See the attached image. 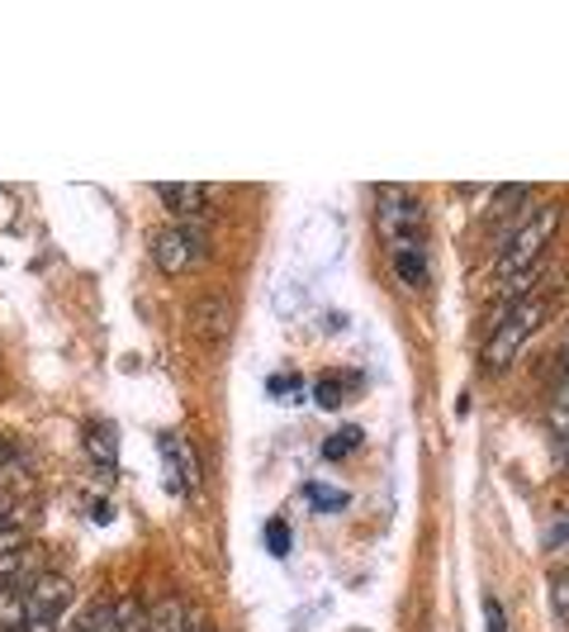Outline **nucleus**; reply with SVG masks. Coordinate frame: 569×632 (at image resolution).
Returning <instances> with one entry per match:
<instances>
[{
    "label": "nucleus",
    "mask_w": 569,
    "mask_h": 632,
    "mask_svg": "<svg viewBox=\"0 0 569 632\" xmlns=\"http://www.w3.org/2000/svg\"><path fill=\"white\" fill-rule=\"evenodd\" d=\"M376 228L380 243L389 248V267L403 286L422 290L427 286V215L408 186H380L376 190Z\"/></svg>",
    "instance_id": "nucleus-1"
},
{
    "label": "nucleus",
    "mask_w": 569,
    "mask_h": 632,
    "mask_svg": "<svg viewBox=\"0 0 569 632\" xmlns=\"http://www.w3.org/2000/svg\"><path fill=\"white\" fill-rule=\"evenodd\" d=\"M550 305H556V286H550V280H541L537 290H522V295H512V300H503L485 347H479V366H485V372H508L527 347V338L546 324Z\"/></svg>",
    "instance_id": "nucleus-2"
},
{
    "label": "nucleus",
    "mask_w": 569,
    "mask_h": 632,
    "mask_svg": "<svg viewBox=\"0 0 569 632\" xmlns=\"http://www.w3.org/2000/svg\"><path fill=\"white\" fill-rule=\"evenodd\" d=\"M560 219H565V205L550 200V205H537L527 219H518V228H508V243L498 253V280H503L508 295H522L531 276H541L546 267V248L550 238L560 234Z\"/></svg>",
    "instance_id": "nucleus-3"
},
{
    "label": "nucleus",
    "mask_w": 569,
    "mask_h": 632,
    "mask_svg": "<svg viewBox=\"0 0 569 632\" xmlns=\"http://www.w3.org/2000/svg\"><path fill=\"white\" fill-rule=\"evenodd\" d=\"M148 248H152V261L167 276H186V271H194L209 257V238H204L200 224H181V219H176V224L157 228Z\"/></svg>",
    "instance_id": "nucleus-4"
},
{
    "label": "nucleus",
    "mask_w": 569,
    "mask_h": 632,
    "mask_svg": "<svg viewBox=\"0 0 569 632\" xmlns=\"http://www.w3.org/2000/svg\"><path fill=\"white\" fill-rule=\"evenodd\" d=\"M24 604H29V619H62L71 604V581L62 571H39L24 585Z\"/></svg>",
    "instance_id": "nucleus-5"
},
{
    "label": "nucleus",
    "mask_w": 569,
    "mask_h": 632,
    "mask_svg": "<svg viewBox=\"0 0 569 632\" xmlns=\"http://www.w3.org/2000/svg\"><path fill=\"white\" fill-rule=\"evenodd\" d=\"M194 328L204 343H228L233 338V300L223 290H209L194 300Z\"/></svg>",
    "instance_id": "nucleus-6"
},
{
    "label": "nucleus",
    "mask_w": 569,
    "mask_h": 632,
    "mask_svg": "<svg viewBox=\"0 0 569 632\" xmlns=\"http://www.w3.org/2000/svg\"><path fill=\"white\" fill-rule=\"evenodd\" d=\"M152 190H157V200H162L181 224H200L209 215V190L194 186V181H162V186H152Z\"/></svg>",
    "instance_id": "nucleus-7"
},
{
    "label": "nucleus",
    "mask_w": 569,
    "mask_h": 632,
    "mask_svg": "<svg viewBox=\"0 0 569 632\" xmlns=\"http://www.w3.org/2000/svg\"><path fill=\"white\" fill-rule=\"evenodd\" d=\"M162 447H167V456L176 462V471H181L186 495H200V490H204V462H200V447H194L186 433H171Z\"/></svg>",
    "instance_id": "nucleus-8"
},
{
    "label": "nucleus",
    "mask_w": 569,
    "mask_h": 632,
    "mask_svg": "<svg viewBox=\"0 0 569 632\" xmlns=\"http://www.w3.org/2000/svg\"><path fill=\"white\" fill-rule=\"evenodd\" d=\"M81 447L86 456L100 466V471H114V456H119V443H114V428L104 424V418H91V424L81 428Z\"/></svg>",
    "instance_id": "nucleus-9"
},
{
    "label": "nucleus",
    "mask_w": 569,
    "mask_h": 632,
    "mask_svg": "<svg viewBox=\"0 0 569 632\" xmlns=\"http://www.w3.org/2000/svg\"><path fill=\"white\" fill-rule=\"evenodd\" d=\"M366 385V376H356V372H328V376H318V385H313V399L323 409H337L347 395H356Z\"/></svg>",
    "instance_id": "nucleus-10"
},
{
    "label": "nucleus",
    "mask_w": 569,
    "mask_h": 632,
    "mask_svg": "<svg viewBox=\"0 0 569 632\" xmlns=\"http://www.w3.org/2000/svg\"><path fill=\"white\" fill-rule=\"evenodd\" d=\"M527 200V186H498L493 190V205H489V228L493 234H508V219L522 209Z\"/></svg>",
    "instance_id": "nucleus-11"
},
{
    "label": "nucleus",
    "mask_w": 569,
    "mask_h": 632,
    "mask_svg": "<svg viewBox=\"0 0 569 632\" xmlns=\"http://www.w3.org/2000/svg\"><path fill=\"white\" fill-rule=\"evenodd\" d=\"M114 632H152L148 604H142L138 594H123V600H114Z\"/></svg>",
    "instance_id": "nucleus-12"
},
{
    "label": "nucleus",
    "mask_w": 569,
    "mask_h": 632,
    "mask_svg": "<svg viewBox=\"0 0 569 632\" xmlns=\"http://www.w3.org/2000/svg\"><path fill=\"white\" fill-rule=\"evenodd\" d=\"M148 623L152 632H186V600H176V594L157 600V609H148Z\"/></svg>",
    "instance_id": "nucleus-13"
},
{
    "label": "nucleus",
    "mask_w": 569,
    "mask_h": 632,
    "mask_svg": "<svg viewBox=\"0 0 569 632\" xmlns=\"http://www.w3.org/2000/svg\"><path fill=\"white\" fill-rule=\"evenodd\" d=\"M361 443H366V433L356 428V424H347V428L328 433V437H323V447H318V452H323V462H347V456H351L356 447H361Z\"/></svg>",
    "instance_id": "nucleus-14"
},
{
    "label": "nucleus",
    "mask_w": 569,
    "mask_h": 632,
    "mask_svg": "<svg viewBox=\"0 0 569 632\" xmlns=\"http://www.w3.org/2000/svg\"><path fill=\"white\" fill-rule=\"evenodd\" d=\"M550 437L569 452V381H560V395H556V405H550Z\"/></svg>",
    "instance_id": "nucleus-15"
},
{
    "label": "nucleus",
    "mask_w": 569,
    "mask_h": 632,
    "mask_svg": "<svg viewBox=\"0 0 569 632\" xmlns=\"http://www.w3.org/2000/svg\"><path fill=\"white\" fill-rule=\"evenodd\" d=\"M309 504L318 514H337V508H347V490L337 485H309Z\"/></svg>",
    "instance_id": "nucleus-16"
},
{
    "label": "nucleus",
    "mask_w": 569,
    "mask_h": 632,
    "mask_svg": "<svg viewBox=\"0 0 569 632\" xmlns=\"http://www.w3.org/2000/svg\"><path fill=\"white\" fill-rule=\"evenodd\" d=\"M24 542H29V533H24V523L20 519H6L0 523V556H20L24 552Z\"/></svg>",
    "instance_id": "nucleus-17"
},
{
    "label": "nucleus",
    "mask_w": 569,
    "mask_h": 632,
    "mask_svg": "<svg viewBox=\"0 0 569 632\" xmlns=\"http://www.w3.org/2000/svg\"><path fill=\"white\" fill-rule=\"evenodd\" d=\"M550 609H556V619L560 623H569V566L550 581Z\"/></svg>",
    "instance_id": "nucleus-18"
},
{
    "label": "nucleus",
    "mask_w": 569,
    "mask_h": 632,
    "mask_svg": "<svg viewBox=\"0 0 569 632\" xmlns=\"http://www.w3.org/2000/svg\"><path fill=\"white\" fill-rule=\"evenodd\" d=\"M266 547H271V556H284L290 552V523H271V529H266Z\"/></svg>",
    "instance_id": "nucleus-19"
},
{
    "label": "nucleus",
    "mask_w": 569,
    "mask_h": 632,
    "mask_svg": "<svg viewBox=\"0 0 569 632\" xmlns=\"http://www.w3.org/2000/svg\"><path fill=\"white\" fill-rule=\"evenodd\" d=\"M485 623H489V632H508V613H503V604H498L493 594L485 600Z\"/></svg>",
    "instance_id": "nucleus-20"
},
{
    "label": "nucleus",
    "mask_w": 569,
    "mask_h": 632,
    "mask_svg": "<svg viewBox=\"0 0 569 632\" xmlns=\"http://www.w3.org/2000/svg\"><path fill=\"white\" fill-rule=\"evenodd\" d=\"M20 556H0V590H10V585H20Z\"/></svg>",
    "instance_id": "nucleus-21"
},
{
    "label": "nucleus",
    "mask_w": 569,
    "mask_h": 632,
    "mask_svg": "<svg viewBox=\"0 0 569 632\" xmlns=\"http://www.w3.org/2000/svg\"><path fill=\"white\" fill-rule=\"evenodd\" d=\"M186 632H213L209 619H204V609L200 604H186Z\"/></svg>",
    "instance_id": "nucleus-22"
},
{
    "label": "nucleus",
    "mask_w": 569,
    "mask_h": 632,
    "mask_svg": "<svg viewBox=\"0 0 569 632\" xmlns=\"http://www.w3.org/2000/svg\"><path fill=\"white\" fill-rule=\"evenodd\" d=\"M565 542H569V519H565V523H556V529L546 533V547H565Z\"/></svg>",
    "instance_id": "nucleus-23"
},
{
    "label": "nucleus",
    "mask_w": 569,
    "mask_h": 632,
    "mask_svg": "<svg viewBox=\"0 0 569 632\" xmlns=\"http://www.w3.org/2000/svg\"><path fill=\"white\" fill-rule=\"evenodd\" d=\"M20 632H58V619H29Z\"/></svg>",
    "instance_id": "nucleus-24"
},
{
    "label": "nucleus",
    "mask_w": 569,
    "mask_h": 632,
    "mask_svg": "<svg viewBox=\"0 0 569 632\" xmlns=\"http://www.w3.org/2000/svg\"><path fill=\"white\" fill-rule=\"evenodd\" d=\"M556 366H560V376H569V343H565V353H560V362H556Z\"/></svg>",
    "instance_id": "nucleus-25"
},
{
    "label": "nucleus",
    "mask_w": 569,
    "mask_h": 632,
    "mask_svg": "<svg viewBox=\"0 0 569 632\" xmlns=\"http://www.w3.org/2000/svg\"><path fill=\"white\" fill-rule=\"evenodd\" d=\"M6 519H10V500H6V495H0V523H6Z\"/></svg>",
    "instance_id": "nucleus-26"
},
{
    "label": "nucleus",
    "mask_w": 569,
    "mask_h": 632,
    "mask_svg": "<svg viewBox=\"0 0 569 632\" xmlns=\"http://www.w3.org/2000/svg\"><path fill=\"white\" fill-rule=\"evenodd\" d=\"M565 476H569V456H565Z\"/></svg>",
    "instance_id": "nucleus-27"
}]
</instances>
